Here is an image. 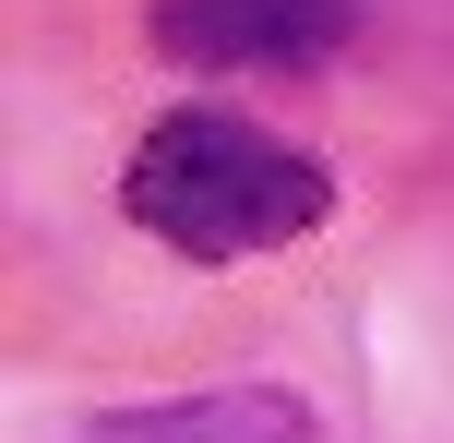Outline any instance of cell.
<instances>
[{
	"mask_svg": "<svg viewBox=\"0 0 454 443\" xmlns=\"http://www.w3.org/2000/svg\"><path fill=\"white\" fill-rule=\"evenodd\" d=\"M120 216L180 264H251L335 216V168L239 108H168L120 168Z\"/></svg>",
	"mask_w": 454,
	"mask_h": 443,
	"instance_id": "cell-1",
	"label": "cell"
},
{
	"mask_svg": "<svg viewBox=\"0 0 454 443\" xmlns=\"http://www.w3.org/2000/svg\"><path fill=\"white\" fill-rule=\"evenodd\" d=\"M144 36L180 72H323L359 36V0H144Z\"/></svg>",
	"mask_w": 454,
	"mask_h": 443,
	"instance_id": "cell-2",
	"label": "cell"
},
{
	"mask_svg": "<svg viewBox=\"0 0 454 443\" xmlns=\"http://www.w3.org/2000/svg\"><path fill=\"white\" fill-rule=\"evenodd\" d=\"M72 443H323V407L299 384H204V396H168V407L84 420Z\"/></svg>",
	"mask_w": 454,
	"mask_h": 443,
	"instance_id": "cell-3",
	"label": "cell"
}]
</instances>
